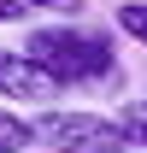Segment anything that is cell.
Returning <instances> with one entry per match:
<instances>
[{"mask_svg": "<svg viewBox=\"0 0 147 153\" xmlns=\"http://www.w3.org/2000/svg\"><path fill=\"white\" fill-rule=\"evenodd\" d=\"M24 18H30L24 0H0V24H24Z\"/></svg>", "mask_w": 147, "mask_h": 153, "instance_id": "obj_8", "label": "cell"}, {"mask_svg": "<svg viewBox=\"0 0 147 153\" xmlns=\"http://www.w3.org/2000/svg\"><path fill=\"white\" fill-rule=\"evenodd\" d=\"M118 124H124L129 147H147V94H141V100H124V112H118Z\"/></svg>", "mask_w": 147, "mask_h": 153, "instance_id": "obj_6", "label": "cell"}, {"mask_svg": "<svg viewBox=\"0 0 147 153\" xmlns=\"http://www.w3.org/2000/svg\"><path fill=\"white\" fill-rule=\"evenodd\" d=\"M36 141L47 153H124L129 135L118 118L106 112H82V106H47L36 118Z\"/></svg>", "mask_w": 147, "mask_h": 153, "instance_id": "obj_2", "label": "cell"}, {"mask_svg": "<svg viewBox=\"0 0 147 153\" xmlns=\"http://www.w3.org/2000/svg\"><path fill=\"white\" fill-rule=\"evenodd\" d=\"M124 153H147V147H124Z\"/></svg>", "mask_w": 147, "mask_h": 153, "instance_id": "obj_9", "label": "cell"}, {"mask_svg": "<svg viewBox=\"0 0 147 153\" xmlns=\"http://www.w3.org/2000/svg\"><path fill=\"white\" fill-rule=\"evenodd\" d=\"M36 147V124H24L6 100H0V153H30Z\"/></svg>", "mask_w": 147, "mask_h": 153, "instance_id": "obj_4", "label": "cell"}, {"mask_svg": "<svg viewBox=\"0 0 147 153\" xmlns=\"http://www.w3.org/2000/svg\"><path fill=\"white\" fill-rule=\"evenodd\" d=\"M112 24H118L129 41H141V47H147V0H124V6L112 12Z\"/></svg>", "mask_w": 147, "mask_h": 153, "instance_id": "obj_5", "label": "cell"}, {"mask_svg": "<svg viewBox=\"0 0 147 153\" xmlns=\"http://www.w3.org/2000/svg\"><path fill=\"white\" fill-rule=\"evenodd\" d=\"M30 53L65 82V88H88V94H112L124 82L118 47L94 30H71V24H41L30 30Z\"/></svg>", "mask_w": 147, "mask_h": 153, "instance_id": "obj_1", "label": "cell"}, {"mask_svg": "<svg viewBox=\"0 0 147 153\" xmlns=\"http://www.w3.org/2000/svg\"><path fill=\"white\" fill-rule=\"evenodd\" d=\"M65 82H59L47 65H41L30 47H0V100H18V106H47Z\"/></svg>", "mask_w": 147, "mask_h": 153, "instance_id": "obj_3", "label": "cell"}, {"mask_svg": "<svg viewBox=\"0 0 147 153\" xmlns=\"http://www.w3.org/2000/svg\"><path fill=\"white\" fill-rule=\"evenodd\" d=\"M24 6H30V12H65V18H71L82 0H24Z\"/></svg>", "mask_w": 147, "mask_h": 153, "instance_id": "obj_7", "label": "cell"}]
</instances>
